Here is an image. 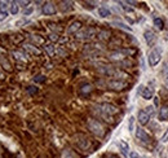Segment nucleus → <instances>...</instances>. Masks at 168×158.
<instances>
[{"mask_svg":"<svg viewBox=\"0 0 168 158\" xmlns=\"http://www.w3.org/2000/svg\"><path fill=\"white\" fill-rule=\"evenodd\" d=\"M96 32H97L96 29H93V27H87V29H84V30H82V31H79V32L76 34V38H78V39H89V38L94 37Z\"/></svg>","mask_w":168,"mask_h":158,"instance_id":"20e7f679","label":"nucleus"},{"mask_svg":"<svg viewBox=\"0 0 168 158\" xmlns=\"http://www.w3.org/2000/svg\"><path fill=\"white\" fill-rule=\"evenodd\" d=\"M30 39H31L34 43H36V44H43V43H44V39L40 38L39 35H31Z\"/></svg>","mask_w":168,"mask_h":158,"instance_id":"6ab92c4d","label":"nucleus"},{"mask_svg":"<svg viewBox=\"0 0 168 158\" xmlns=\"http://www.w3.org/2000/svg\"><path fill=\"white\" fill-rule=\"evenodd\" d=\"M18 11H20V8H18V2L12 3V5H11V13H12V14H17V13H18Z\"/></svg>","mask_w":168,"mask_h":158,"instance_id":"412c9836","label":"nucleus"},{"mask_svg":"<svg viewBox=\"0 0 168 158\" xmlns=\"http://www.w3.org/2000/svg\"><path fill=\"white\" fill-rule=\"evenodd\" d=\"M144 38H145L146 44H147L149 47H154V46H155V43H156V35H155L153 31H150V30L145 31Z\"/></svg>","mask_w":168,"mask_h":158,"instance_id":"423d86ee","label":"nucleus"},{"mask_svg":"<svg viewBox=\"0 0 168 158\" xmlns=\"http://www.w3.org/2000/svg\"><path fill=\"white\" fill-rule=\"evenodd\" d=\"M91 91H92V87H91L89 84H85V86L82 87V92H83V93H85V92H91Z\"/></svg>","mask_w":168,"mask_h":158,"instance_id":"b1692460","label":"nucleus"},{"mask_svg":"<svg viewBox=\"0 0 168 158\" xmlns=\"http://www.w3.org/2000/svg\"><path fill=\"white\" fill-rule=\"evenodd\" d=\"M140 92H141V96L145 99V100H151L153 99V91L147 88L145 86H140Z\"/></svg>","mask_w":168,"mask_h":158,"instance_id":"9d476101","label":"nucleus"},{"mask_svg":"<svg viewBox=\"0 0 168 158\" xmlns=\"http://www.w3.org/2000/svg\"><path fill=\"white\" fill-rule=\"evenodd\" d=\"M41 12L46 16H53L56 13V7L53 3H44L43 8H41Z\"/></svg>","mask_w":168,"mask_h":158,"instance_id":"0eeeda50","label":"nucleus"},{"mask_svg":"<svg viewBox=\"0 0 168 158\" xmlns=\"http://www.w3.org/2000/svg\"><path fill=\"white\" fill-rule=\"evenodd\" d=\"M161 141H162V143H167V141H168V130H166V131H164V134L162 135Z\"/></svg>","mask_w":168,"mask_h":158,"instance_id":"393cba45","label":"nucleus"},{"mask_svg":"<svg viewBox=\"0 0 168 158\" xmlns=\"http://www.w3.org/2000/svg\"><path fill=\"white\" fill-rule=\"evenodd\" d=\"M129 158H140V156H138L136 152H131V154H129Z\"/></svg>","mask_w":168,"mask_h":158,"instance_id":"f704fd0d","label":"nucleus"},{"mask_svg":"<svg viewBox=\"0 0 168 158\" xmlns=\"http://www.w3.org/2000/svg\"><path fill=\"white\" fill-rule=\"evenodd\" d=\"M110 158H119V157H117V156H110Z\"/></svg>","mask_w":168,"mask_h":158,"instance_id":"e433bc0d","label":"nucleus"},{"mask_svg":"<svg viewBox=\"0 0 168 158\" xmlns=\"http://www.w3.org/2000/svg\"><path fill=\"white\" fill-rule=\"evenodd\" d=\"M44 51H46L49 56H53V53H55V47H53V44H46L44 46Z\"/></svg>","mask_w":168,"mask_h":158,"instance_id":"a211bd4d","label":"nucleus"},{"mask_svg":"<svg viewBox=\"0 0 168 158\" xmlns=\"http://www.w3.org/2000/svg\"><path fill=\"white\" fill-rule=\"evenodd\" d=\"M34 82H36V83H43V82H46V77L44 75H36L34 78Z\"/></svg>","mask_w":168,"mask_h":158,"instance_id":"5701e85b","label":"nucleus"},{"mask_svg":"<svg viewBox=\"0 0 168 158\" xmlns=\"http://www.w3.org/2000/svg\"><path fill=\"white\" fill-rule=\"evenodd\" d=\"M161 58H162V53H161V51H159L158 48H154L150 51V53H149V57H147V61H149V65L154 67L156 66L159 62H161Z\"/></svg>","mask_w":168,"mask_h":158,"instance_id":"7ed1b4c3","label":"nucleus"},{"mask_svg":"<svg viewBox=\"0 0 168 158\" xmlns=\"http://www.w3.org/2000/svg\"><path fill=\"white\" fill-rule=\"evenodd\" d=\"M97 108H98L101 116L103 118H111L114 114L118 113L117 106H114V105H111V104H106V102L105 104H100V105H97Z\"/></svg>","mask_w":168,"mask_h":158,"instance_id":"f257e3e1","label":"nucleus"},{"mask_svg":"<svg viewBox=\"0 0 168 158\" xmlns=\"http://www.w3.org/2000/svg\"><path fill=\"white\" fill-rule=\"evenodd\" d=\"M98 14H100L101 17H109V16H110V11H109L106 7H100V8H98Z\"/></svg>","mask_w":168,"mask_h":158,"instance_id":"dca6fc26","label":"nucleus"},{"mask_svg":"<svg viewBox=\"0 0 168 158\" xmlns=\"http://www.w3.org/2000/svg\"><path fill=\"white\" fill-rule=\"evenodd\" d=\"M60 8L64 12L65 11H69V9H71V8H73V3L71 2H62V3H61V7Z\"/></svg>","mask_w":168,"mask_h":158,"instance_id":"f3484780","label":"nucleus"},{"mask_svg":"<svg viewBox=\"0 0 168 158\" xmlns=\"http://www.w3.org/2000/svg\"><path fill=\"white\" fill-rule=\"evenodd\" d=\"M136 137L138 140H141V141H144V143H149L150 141V136L145 132V130L141 128V126L136 128Z\"/></svg>","mask_w":168,"mask_h":158,"instance_id":"6e6552de","label":"nucleus"},{"mask_svg":"<svg viewBox=\"0 0 168 158\" xmlns=\"http://www.w3.org/2000/svg\"><path fill=\"white\" fill-rule=\"evenodd\" d=\"M145 111L149 114V116H151V117H153V116H154V106H147Z\"/></svg>","mask_w":168,"mask_h":158,"instance_id":"bb28decb","label":"nucleus"},{"mask_svg":"<svg viewBox=\"0 0 168 158\" xmlns=\"http://www.w3.org/2000/svg\"><path fill=\"white\" fill-rule=\"evenodd\" d=\"M27 91H29L30 95H34V93H36V92H38V88H36V87H29Z\"/></svg>","mask_w":168,"mask_h":158,"instance_id":"c85d7f7f","label":"nucleus"},{"mask_svg":"<svg viewBox=\"0 0 168 158\" xmlns=\"http://www.w3.org/2000/svg\"><path fill=\"white\" fill-rule=\"evenodd\" d=\"M133 123H135V118L131 117L129 118V131H133Z\"/></svg>","mask_w":168,"mask_h":158,"instance_id":"2f4dec72","label":"nucleus"},{"mask_svg":"<svg viewBox=\"0 0 168 158\" xmlns=\"http://www.w3.org/2000/svg\"><path fill=\"white\" fill-rule=\"evenodd\" d=\"M8 17V13H3V12H0V21H3V20H5Z\"/></svg>","mask_w":168,"mask_h":158,"instance_id":"72a5a7b5","label":"nucleus"},{"mask_svg":"<svg viewBox=\"0 0 168 158\" xmlns=\"http://www.w3.org/2000/svg\"><path fill=\"white\" fill-rule=\"evenodd\" d=\"M12 56L14 57V60L21 61V62H26V61H27V55H26L23 51H13Z\"/></svg>","mask_w":168,"mask_h":158,"instance_id":"9b49d317","label":"nucleus"},{"mask_svg":"<svg viewBox=\"0 0 168 158\" xmlns=\"http://www.w3.org/2000/svg\"><path fill=\"white\" fill-rule=\"evenodd\" d=\"M166 83H167V86H168V75H167V78H166Z\"/></svg>","mask_w":168,"mask_h":158,"instance_id":"4c0bfd02","label":"nucleus"},{"mask_svg":"<svg viewBox=\"0 0 168 158\" xmlns=\"http://www.w3.org/2000/svg\"><path fill=\"white\" fill-rule=\"evenodd\" d=\"M80 29H82V23L79 22V21H75V22H73L71 25L69 26L67 32H69V34H78Z\"/></svg>","mask_w":168,"mask_h":158,"instance_id":"f8f14e48","label":"nucleus"},{"mask_svg":"<svg viewBox=\"0 0 168 158\" xmlns=\"http://www.w3.org/2000/svg\"><path fill=\"white\" fill-rule=\"evenodd\" d=\"M154 104H155V106H158L159 105V97H154Z\"/></svg>","mask_w":168,"mask_h":158,"instance_id":"c9c22d12","label":"nucleus"},{"mask_svg":"<svg viewBox=\"0 0 168 158\" xmlns=\"http://www.w3.org/2000/svg\"><path fill=\"white\" fill-rule=\"evenodd\" d=\"M114 25H118L119 27H122V29H126V30H131V27H128L127 25H124V23H122V22H113Z\"/></svg>","mask_w":168,"mask_h":158,"instance_id":"a878e982","label":"nucleus"},{"mask_svg":"<svg viewBox=\"0 0 168 158\" xmlns=\"http://www.w3.org/2000/svg\"><path fill=\"white\" fill-rule=\"evenodd\" d=\"M108 86L110 87L111 90H115V91H120V90H124L127 87V83L123 82V81H118V79H113L108 83Z\"/></svg>","mask_w":168,"mask_h":158,"instance_id":"39448f33","label":"nucleus"},{"mask_svg":"<svg viewBox=\"0 0 168 158\" xmlns=\"http://www.w3.org/2000/svg\"><path fill=\"white\" fill-rule=\"evenodd\" d=\"M58 38H60V37H58L57 34H50V35H49V39H50L52 42H57Z\"/></svg>","mask_w":168,"mask_h":158,"instance_id":"c756f323","label":"nucleus"},{"mask_svg":"<svg viewBox=\"0 0 168 158\" xmlns=\"http://www.w3.org/2000/svg\"><path fill=\"white\" fill-rule=\"evenodd\" d=\"M154 25L156 26L159 30H162V29L164 27V22H163V20H162V18H158V17H156V18H154Z\"/></svg>","mask_w":168,"mask_h":158,"instance_id":"aec40b11","label":"nucleus"},{"mask_svg":"<svg viewBox=\"0 0 168 158\" xmlns=\"http://www.w3.org/2000/svg\"><path fill=\"white\" fill-rule=\"evenodd\" d=\"M119 146H120V151L123 153V156H128V151H129V145L124 141V140H120L119 141Z\"/></svg>","mask_w":168,"mask_h":158,"instance_id":"2eb2a0df","label":"nucleus"},{"mask_svg":"<svg viewBox=\"0 0 168 158\" xmlns=\"http://www.w3.org/2000/svg\"><path fill=\"white\" fill-rule=\"evenodd\" d=\"M23 49L27 51V52H30V53H32V55H36V56H39V55L41 53L40 49H38L35 46L30 44V43H25V44H23Z\"/></svg>","mask_w":168,"mask_h":158,"instance_id":"ddd939ff","label":"nucleus"},{"mask_svg":"<svg viewBox=\"0 0 168 158\" xmlns=\"http://www.w3.org/2000/svg\"><path fill=\"white\" fill-rule=\"evenodd\" d=\"M149 119H150V116L145 111V110H140L138 111V123L141 126H145L149 123Z\"/></svg>","mask_w":168,"mask_h":158,"instance_id":"1a4fd4ad","label":"nucleus"},{"mask_svg":"<svg viewBox=\"0 0 168 158\" xmlns=\"http://www.w3.org/2000/svg\"><path fill=\"white\" fill-rule=\"evenodd\" d=\"M8 3L7 2H0V12L3 13H8Z\"/></svg>","mask_w":168,"mask_h":158,"instance_id":"4be33fe9","label":"nucleus"},{"mask_svg":"<svg viewBox=\"0 0 168 158\" xmlns=\"http://www.w3.org/2000/svg\"><path fill=\"white\" fill-rule=\"evenodd\" d=\"M31 13H32V7H30V8H27V9L23 11V14H25V16H30Z\"/></svg>","mask_w":168,"mask_h":158,"instance_id":"473e14b6","label":"nucleus"},{"mask_svg":"<svg viewBox=\"0 0 168 158\" xmlns=\"http://www.w3.org/2000/svg\"><path fill=\"white\" fill-rule=\"evenodd\" d=\"M119 4H122V7H123V8H124V9H126L127 12H132V11H133V9H132V8H131V7H127V5H126L127 3H124V2H119Z\"/></svg>","mask_w":168,"mask_h":158,"instance_id":"cd10ccee","label":"nucleus"},{"mask_svg":"<svg viewBox=\"0 0 168 158\" xmlns=\"http://www.w3.org/2000/svg\"><path fill=\"white\" fill-rule=\"evenodd\" d=\"M100 38H101V39L109 38V32H108V31H101V32H100Z\"/></svg>","mask_w":168,"mask_h":158,"instance_id":"7c9ffc66","label":"nucleus"},{"mask_svg":"<svg viewBox=\"0 0 168 158\" xmlns=\"http://www.w3.org/2000/svg\"><path fill=\"white\" fill-rule=\"evenodd\" d=\"M88 127L96 136L102 137L105 135V127L97 119H88Z\"/></svg>","mask_w":168,"mask_h":158,"instance_id":"f03ea898","label":"nucleus"},{"mask_svg":"<svg viewBox=\"0 0 168 158\" xmlns=\"http://www.w3.org/2000/svg\"><path fill=\"white\" fill-rule=\"evenodd\" d=\"M159 119L161 121H168V105H163L159 110Z\"/></svg>","mask_w":168,"mask_h":158,"instance_id":"4468645a","label":"nucleus"}]
</instances>
